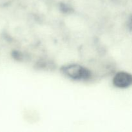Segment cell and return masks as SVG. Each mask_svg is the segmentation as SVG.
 Here are the masks:
<instances>
[{"label":"cell","instance_id":"obj_1","mask_svg":"<svg viewBox=\"0 0 132 132\" xmlns=\"http://www.w3.org/2000/svg\"><path fill=\"white\" fill-rule=\"evenodd\" d=\"M63 74L73 81H87L92 77V72L88 68L79 64H70L61 69Z\"/></svg>","mask_w":132,"mask_h":132},{"label":"cell","instance_id":"obj_2","mask_svg":"<svg viewBox=\"0 0 132 132\" xmlns=\"http://www.w3.org/2000/svg\"><path fill=\"white\" fill-rule=\"evenodd\" d=\"M112 84L115 87L125 89L132 86V74L126 72H119L115 74L112 79Z\"/></svg>","mask_w":132,"mask_h":132}]
</instances>
